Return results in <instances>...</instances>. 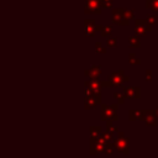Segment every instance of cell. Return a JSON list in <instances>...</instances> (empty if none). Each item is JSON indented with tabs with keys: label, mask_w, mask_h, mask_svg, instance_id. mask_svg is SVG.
I'll return each mask as SVG.
<instances>
[{
	"label": "cell",
	"mask_w": 158,
	"mask_h": 158,
	"mask_svg": "<svg viewBox=\"0 0 158 158\" xmlns=\"http://www.w3.org/2000/svg\"><path fill=\"white\" fill-rule=\"evenodd\" d=\"M105 146H106V141L102 138V136H100V137H93L91 138V143H90V153L91 154L104 153Z\"/></svg>",
	"instance_id": "obj_2"
},
{
	"label": "cell",
	"mask_w": 158,
	"mask_h": 158,
	"mask_svg": "<svg viewBox=\"0 0 158 158\" xmlns=\"http://www.w3.org/2000/svg\"><path fill=\"white\" fill-rule=\"evenodd\" d=\"M114 147H115V149H117L118 152H121L123 154L130 153V141L122 133H118L117 138L114 141Z\"/></svg>",
	"instance_id": "obj_1"
},
{
	"label": "cell",
	"mask_w": 158,
	"mask_h": 158,
	"mask_svg": "<svg viewBox=\"0 0 158 158\" xmlns=\"http://www.w3.org/2000/svg\"><path fill=\"white\" fill-rule=\"evenodd\" d=\"M114 143H111V142H106V146H105V151H104V153L105 154H112V152H114Z\"/></svg>",
	"instance_id": "obj_3"
},
{
	"label": "cell",
	"mask_w": 158,
	"mask_h": 158,
	"mask_svg": "<svg viewBox=\"0 0 158 158\" xmlns=\"http://www.w3.org/2000/svg\"><path fill=\"white\" fill-rule=\"evenodd\" d=\"M101 128L100 127H91V132H93V137H98V135L100 133Z\"/></svg>",
	"instance_id": "obj_4"
}]
</instances>
